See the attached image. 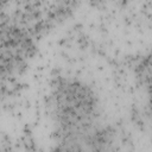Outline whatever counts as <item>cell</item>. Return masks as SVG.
<instances>
[{"mask_svg":"<svg viewBox=\"0 0 152 152\" xmlns=\"http://www.w3.org/2000/svg\"><path fill=\"white\" fill-rule=\"evenodd\" d=\"M55 114L68 131L87 128L94 114V100L80 84L66 82L53 93Z\"/></svg>","mask_w":152,"mask_h":152,"instance_id":"6da1fadb","label":"cell"}]
</instances>
